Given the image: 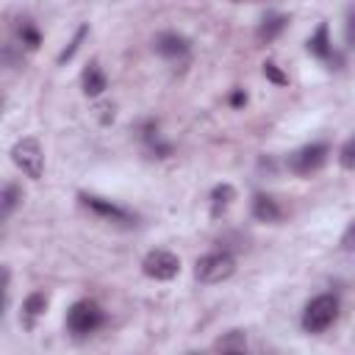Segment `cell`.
Instances as JSON below:
<instances>
[{
    "label": "cell",
    "instance_id": "cell-2",
    "mask_svg": "<svg viewBox=\"0 0 355 355\" xmlns=\"http://www.w3.org/2000/svg\"><path fill=\"white\" fill-rule=\"evenodd\" d=\"M233 272H236V261H233V255L225 252V250H222V252H208V255L197 258V263H194V277H197L200 283H205V286L222 283V280H227Z\"/></svg>",
    "mask_w": 355,
    "mask_h": 355
},
{
    "label": "cell",
    "instance_id": "cell-9",
    "mask_svg": "<svg viewBox=\"0 0 355 355\" xmlns=\"http://www.w3.org/2000/svg\"><path fill=\"white\" fill-rule=\"evenodd\" d=\"M44 308H47V294H44V291H33V294H28L25 302H22V316H19V322L31 330V327L36 324V319L44 313Z\"/></svg>",
    "mask_w": 355,
    "mask_h": 355
},
{
    "label": "cell",
    "instance_id": "cell-21",
    "mask_svg": "<svg viewBox=\"0 0 355 355\" xmlns=\"http://www.w3.org/2000/svg\"><path fill=\"white\" fill-rule=\"evenodd\" d=\"M344 33H347V44L355 47V6H352L349 14H347V28H344Z\"/></svg>",
    "mask_w": 355,
    "mask_h": 355
},
{
    "label": "cell",
    "instance_id": "cell-20",
    "mask_svg": "<svg viewBox=\"0 0 355 355\" xmlns=\"http://www.w3.org/2000/svg\"><path fill=\"white\" fill-rule=\"evenodd\" d=\"M263 75H266L272 83H277V86H286V83H288V78L277 69V64H275V61H266V64H263Z\"/></svg>",
    "mask_w": 355,
    "mask_h": 355
},
{
    "label": "cell",
    "instance_id": "cell-10",
    "mask_svg": "<svg viewBox=\"0 0 355 355\" xmlns=\"http://www.w3.org/2000/svg\"><path fill=\"white\" fill-rule=\"evenodd\" d=\"M105 86H108V80H105V72L100 69V64H89L83 69V92H86V97L103 94Z\"/></svg>",
    "mask_w": 355,
    "mask_h": 355
},
{
    "label": "cell",
    "instance_id": "cell-13",
    "mask_svg": "<svg viewBox=\"0 0 355 355\" xmlns=\"http://www.w3.org/2000/svg\"><path fill=\"white\" fill-rule=\"evenodd\" d=\"M308 53L316 55V58H330V55H333V44H330L327 25H319V28L313 31V36L308 39Z\"/></svg>",
    "mask_w": 355,
    "mask_h": 355
},
{
    "label": "cell",
    "instance_id": "cell-3",
    "mask_svg": "<svg viewBox=\"0 0 355 355\" xmlns=\"http://www.w3.org/2000/svg\"><path fill=\"white\" fill-rule=\"evenodd\" d=\"M103 308L92 300H78L69 311H67V327L75 333V336H89L94 333L100 324H103Z\"/></svg>",
    "mask_w": 355,
    "mask_h": 355
},
{
    "label": "cell",
    "instance_id": "cell-23",
    "mask_svg": "<svg viewBox=\"0 0 355 355\" xmlns=\"http://www.w3.org/2000/svg\"><path fill=\"white\" fill-rule=\"evenodd\" d=\"M244 100H247V94H244V92H233V97H230V103H233V105H241Z\"/></svg>",
    "mask_w": 355,
    "mask_h": 355
},
{
    "label": "cell",
    "instance_id": "cell-19",
    "mask_svg": "<svg viewBox=\"0 0 355 355\" xmlns=\"http://www.w3.org/2000/svg\"><path fill=\"white\" fill-rule=\"evenodd\" d=\"M338 161H341V166H344V169H355V136L341 147Z\"/></svg>",
    "mask_w": 355,
    "mask_h": 355
},
{
    "label": "cell",
    "instance_id": "cell-6",
    "mask_svg": "<svg viewBox=\"0 0 355 355\" xmlns=\"http://www.w3.org/2000/svg\"><path fill=\"white\" fill-rule=\"evenodd\" d=\"M141 269L153 280H172L180 272V261L169 250H150L144 255V261H141Z\"/></svg>",
    "mask_w": 355,
    "mask_h": 355
},
{
    "label": "cell",
    "instance_id": "cell-16",
    "mask_svg": "<svg viewBox=\"0 0 355 355\" xmlns=\"http://www.w3.org/2000/svg\"><path fill=\"white\" fill-rule=\"evenodd\" d=\"M17 36H19V42H22L28 50H36L39 42H42V36H39V31H36V25H33L31 19H19V25H17Z\"/></svg>",
    "mask_w": 355,
    "mask_h": 355
},
{
    "label": "cell",
    "instance_id": "cell-15",
    "mask_svg": "<svg viewBox=\"0 0 355 355\" xmlns=\"http://www.w3.org/2000/svg\"><path fill=\"white\" fill-rule=\"evenodd\" d=\"M214 349H219V352H244L247 349V336L241 330H230L214 344Z\"/></svg>",
    "mask_w": 355,
    "mask_h": 355
},
{
    "label": "cell",
    "instance_id": "cell-1",
    "mask_svg": "<svg viewBox=\"0 0 355 355\" xmlns=\"http://www.w3.org/2000/svg\"><path fill=\"white\" fill-rule=\"evenodd\" d=\"M336 316H338V300L333 294H319V297H313L305 305V311H302V327L308 333H322V330H327L336 322Z\"/></svg>",
    "mask_w": 355,
    "mask_h": 355
},
{
    "label": "cell",
    "instance_id": "cell-14",
    "mask_svg": "<svg viewBox=\"0 0 355 355\" xmlns=\"http://www.w3.org/2000/svg\"><path fill=\"white\" fill-rule=\"evenodd\" d=\"M286 22H288V19H286L283 14H272V17H266V19L258 25V33H255V36H258L261 42H272L277 33H283Z\"/></svg>",
    "mask_w": 355,
    "mask_h": 355
},
{
    "label": "cell",
    "instance_id": "cell-17",
    "mask_svg": "<svg viewBox=\"0 0 355 355\" xmlns=\"http://www.w3.org/2000/svg\"><path fill=\"white\" fill-rule=\"evenodd\" d=\"M19 200H22V189L14 186V183H8V186L3 189V216H8V214L17 208Z\"/></svg>",
    "mask_w": 355,
    "mask_h": 355
},
{
    "label": "cell",
    "instance_id": "cell-18",
    "mask_svg": "<svg viewBox=\"0 0 355 355\" xmlns=\"http://www.w3.org/2000/svg\"><path fill=\"white\" fill-rule=\"evenodd\" d=\"M86 31H89L86 25H80V28H78V33H75V39L69 42V47H67V50H64V53L58 55V61H61V64H67V61H69V58H72V55L78 53V47H80V42H83V36H86Z\"/></svg>",
    "mask_w": 355,
    "mask_h": 355
},
{
    "label": "cell",
    "instance_id": "cell-11",
    "mask_svg": "<svg viewBox=\"0 0 355 355\" xmlns=\"http://www.w3.org/2000/svg\"><path fill=\"white\" fill-rule=\"evenodd\" d=\"M252 214L258 222H277L280 219V205L269 194H255L252 200Z\"/></svg>",
    "mask_w": 355,
    "mask_h": 355
},
{
    "label": "cell",
    "instance_id": "cell-22",
    "mask_svg": "<svg viewBox=\"0 0 355 355\" xmlns=\"http://www.w3.org/2000/svg\"><path fill=\"white\" fill-rule=\"evenodd\" d=\"M341 244H344V250H355V222L347 227V233H344Z\"/></svg>",
    "mask_w": 355,
    "mask_h": 355
},
{
    "label": "cell",
    "instance_id": "cell-5",
    "mask_svg": "<svg viewBox=\"0 0 355 355\" xmlns=\"http://www.w3.org/2000/svg\"><path fill=\"white\" fill-rule=\"evenodd\" d=\"M327 153H330V147H327L324 141L305 144V147H300V150H294V153L288 155V169H291L294 175H311V172H316V169L324 166Z\"/></svg>",
    "mask_w": 355,
    "mask_h": 355
},
{
    "label": "cell",
    "instance_id": "cell-12",
    "mask_svg": "<svg viewBox=\"0 0 355 355\" xmlns=\"http://www.w3.org/2000/svg\"><path fill=\"white\" fill-rule=\"evenodd\" d=\"M233 197H236V191H233L230 183H219V186H214V191H211V216L219 219V216L227 211V205L233 202Z\"/></svg>",
    "mask_w": 355,
    "mask_h": 355
},
{
    "label": "cell",
    "instance_id": "cell-7",
    "mask_svg": "<svg viewBox=\"0 0 355 355\" xmlns=\"http://www.w3.org/2000/svg\"><path fill=\"white\" fill-rule=\"evenodd\" d=\"M80 202H83L89 211H94L97 216L108 219V222H116V225H136V219H133L125 208H119L116 202H108V200H100V197H89V194H80Z\"/></svg>",
    "mask_w": 355,
    "mask_h": 355
},
{
    "label": "cell",
    "instance_id": "cell-4",
    "mask_svg": "<svg viewBox=\"0 0 355 355\" xmlns=\"http://www.w3.org/2000/svg\"><path fill=\"white\" fill-rule=\"evenodd\" d=\"M11 158L14 164L33 180L42 178V169H44V153H42V144L33 139V136H25L19 139L14 147H11Z\"/></svg>",
    "mask_w": 355,
    "mask_h": 355
},
{
    "label": "cell",
    "instance_id": "cell-8",
    "mask_svg": "<svg viewBox=\"0 0 355 355\" xmlns=\"http://www.w3.org/2000/svg\"><path fill=\"white\" fill-rule=\"evenodd\" d=\"M155 53L164 55V58H183L189 53V39L180 36V33H161L155 39Z\"/></svg>",
    "mask_w": 355,
    "mask_h": 355
}]
</instances>
